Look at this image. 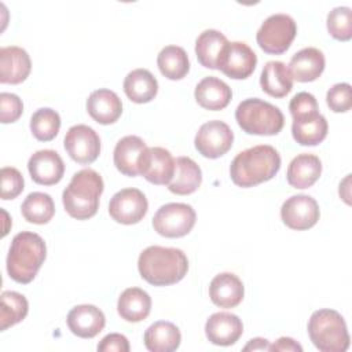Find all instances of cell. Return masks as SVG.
Listing matches in <instances>:
<instances>
[{
  "mask_svg": "<svg viewBox=\"0 0 352 352\" xmlns=\"http://www.w3.org/2000/svg\"><path fill=\"white\" fill-rule=\"evenodd\" d=\"M245 289L242 280L232 272L216 275L209 285V297L220 308H234L243 300Z\"/></svg>",
  "mask_w": 352,
  "mask_h": 352,
  "instance_id": "cell-21",
  "label": "cell"
},
{
  "mask_svg": "<svg viewBox=\"0 0 352 352\" xmlns=\"http://www.w3.org/2000/svg\"><path fill=\"white\" fill-rule=\"evenodd\" d=\"M99 352H128L129 341L125 336L118 333H110L98 344Z\"/></svg>",
  "mask_w": 352,
  "mask_h": 352,
  "instance_id": "cell-41",
  "label": "cell"
},
{
  "mask_svg": "<svg viewBox=\"0 0 352 352\" xmlns=\"http://www.w3.org/2000/svg\"><path fill=\"white\" fill-rule=\"evenodd\" d=\"M242 333V320L230 312H216L210 315L205 323V334L214 345H232L241 338Z\"/></svg>",
  "mask_w": 352,
  "mask_h": 352,
  "instance_id": "cell-16",
  "label": "cell"
},
{
  "mask_svg": "<svg viewBox=\"0 0 352 352\" xmlns=\"http://www.w3.org/2000/svg\"><path fill=\"white\" fill-rule=\"evenodd\" d=\"M23 111V103L18 95L10 92L0 94V121L3 124L15 122Z\"/></svg>",
  "mask_w": 352,
  "mask_h": 352,
  "instance_id": "cell-39",
  "label": "cell"
},
{
  "mask_svg": "<svg viewBox=\"0 0 352 352\" xmlns=\"http://www.w3.org/2000/svg\"><path fill=\"white\" fill-rule=\"evenodd\" d=\"M28 170L34 183L41 186H52L62 180L65 164L56 151L38 150L29 158Z\"/></svg>",
  "mask_w": 352,
  "mask_h": 352,
  "instance_id": "cell-15",
  "label": "cell"
},
{
  "mask_svg": "<svg viewBox=\"0 0 352 352\" xmlns=\"http://www.w3.org/2000/svg\"><path fill=\"white\" fill-rule=\"evenodd\" d=\"M147 146L139 136L128 135L120 139L114 147V165L125 176L135 177L139 175L140 161Z\"/></svg>",
  "mask_w": 352,
  "mask_h": 352,
  "instance_id": "cell-19",
  "label": "cell"
},
{
  "mask_svg": "<svg viewBox=\"0 0 352 352\" xmlns=\"http://www.w3.org/2000/svg\"><path fill=\"white\" fill-rule=\"evenodd\" d=\"M280 168V155L270 144H258L235 155L230 176L238 187H253L271 180Z\"/></svg>",
  "mask_w": 352,
  "mask_h": 352,
  "instance_id": "cell-2",
  "label": "cell"
},
{
  "mask_svg": "<svg viewBox=\"0 0 352 352\" xmlns=\"http://www.w3.org/2000/svg\"><path fill=\"white\" fill-rule=\"evenodd\" d=\"M322 173V162L319 157L309 153H302L294 157L286 172L287 183L294 188H308L316 183Z\"/></svg>",
  "mask_w": 352,
  "mask_h": 352,
  "instance_id": "cell-25",
  "label": "cell"
},
{
  "mask_svg": "<svg viewBox=\"0 0 352 352\" xmlns=\"http://www.w3.org/2000/svg\"><path fill=\"white\" fill-rule=\"evenodd\" d=\"M66 322L74 336L81 338H94L103 330L106 318L98 307L81 304L70 309Z\"/></svg>",
  "mask_w": 352,
  "mask_h": 352,
  "instance_id": "cell-17",
  "label": "cell"
},
{
  "mask_svg": "<svg viewBox=\"0 0 352 352\" xmlns=\"http://www.w3.org/2000/svg\"><path fill=\"white\" fill-rule=\"evenodd\" d=\"M103 188V179L96 170L91 168L78 170L63 190L62 202L65 210L77 220L91 219L99 209V198Z\"/></svg>",
  "mask_w": 352,
  "mask_h": 352,
  "instance_id": "cell-4",
  "label": "cell"
},
{
  "mask_svg": "<svg viewBox=\"0 0 352 352\" xmlns=\"http://www.w3.org/2000/svg\"><path fill=\"white\" fill-rule=\"evenodd\" d=\"M292 77L300 82L316 80L324 70V55L315 47H307L296 52L287 66Z\"/></svg>",
  "mask_w": 352,
  "mask_h": 352,
  "instance_id": "cell-23",
  "label": "cell"
},
{
  "mask_svg": "<svg viewBox=\"0 0 352 352\" xmlns=\"http://www.w3.org/2000/svg\"><path fill=\"white\" fill-rule=\"evenodd\" d=\"M182 334L176 324L165 320L154 322L144 331V345L151 352H172L180 345Z\"/></svg>",
  "mask_w": 352,
  "mask_h": 352,
  "instance_id": "cell-29",
  "label": "cell"
},
{
  "mask_svg": "<svg viewBox=\"0 0 352 352\" xmlns=\"http://www.w3.org/2000/svg\"><path fill=\"white\" fill-rule=\"evenodd\" d=\"M117 311L126 322H142L151 311V297L143 289L128 287L118 297Z\"/></svg>",
  "mask_w": 352,
  "mask_h": 352,
  "instance_id": "cell-27",
  "label": "cell"
},
{
  "mask_svg": "<svg viewBox=\"0 0 352 352\" xmlns=\"http://www.w3.org/2000/svg\"><path fill=\"white\" fill-rule=\"evenodd\" d=\"M232 142L234 133L231 128L220 120H212L202 124L194 139L198 153L212 160L224 155L232 147Z\"/></svg>",
  "mask_w": 352,
  "mask_h": 352,
  "instance_id": "cell-9",
  "label": "cell"
},
{
  "mask_svg": "<svg viewBox=\"0 0 352 352\" xmlns=\"http://www.w3.org/2000/svg\"><path fill=\"white\" fill-rule=\"evenodd\" d=\"M308 336L322 352H344L349 346L346 323L334 309H318L308 320Z\"/></svg>",
  "mask_w": 352,
  "mask_h": 352,
  "instance_id": "cell-5",
  "label": "cell"
},
{
  "mask_svg": "<svg viewBox=\"0 0 352 352\" xmlns=\"http://www.w3.org/2000/svg\"><path fill=\"white\" fill-rule=\"evenodd\" d=\"M243 349L245 351H268L270 341L265 338H253L245 345Z\"/></svg>",
  "mask_w": 352,
  "mask_h": 352,
  "instance_id": "cell-43",
  "label": "cell"
},
{
  "mask_svg": "<svg viewBox=\"0 0 352 352\" xmlns=\"http://www.w3.org/2000/svg\"><path fill=\"white\" fill-rule=\"evenodd\" d=\"M195 210L191 205L170 202L162 205L153 217V227L157 234L165 238H180L187 235L195 224Z\"/></svg>",
  "mask_w": 352,
  "mask_h": 352,
  "instance_id": "cell-8",
  "label": "cell"
},
{
  "mask_svg": "<svg viewBox=\"0 0 352 352\" xmlns=\"http://www.w3.org/2000/svg\"><path fill=\"white\" fill-rule=\"evenodd\" d=\"M296 34L297 25L290 15L272 14L261 23L256 40L264 52L279 55L289 50Z\"/></svg>",
  "mask_w": 352,
  "mask_h": 352,
  "instance_id": "cell-7",
  "label": "cell"
},
{
  "mask_svg": "<svg viewBox=\"0 0 352 352\" xmlns=\"http://www.w3.org/2000/svg\"><path fill=\"white\" fill-rule=\"evenodd\" d=\"M32 70L29 54L16 45L0 48V82L19 84L25 81Z\"/></svg>",
  "mask_w": 352,
  "mask_h": 352,
  "instance_id": "cell-18",
  "label": "cell"
},
{
  "mask_svg": "<svg viewBox=\"0 0 352 352\" xmlns=\"http://www.w3.org/2000/svg\"><path fill=\"white\" fill-rule=\"evenodd\" d=\"M235 120L243 132L264 136L279 133L285 124L279 107L258 98L242 100L235 110Z\"/></svg>",
  "mask_w": 352,
  "mask_h": 352,
  "instance_id": "cell-6",
  "label": "cell"
},
{
  "mask_svg": "<svg viewBox=\"0 0 352 352\" xmlns=\"http://www.w3.org/2000/svg\"><path fill=\"white\" fill-rule=\"evenodd\" d=\"M175 173V158L164 147H147L139 166V175L147 182L169 184Z\"/></svg>",
  "mask_w": 352,
  "mask_h": 352,
  "instance_id": "cell-14",
  "label": "cell"
},
{
  "mask_svg": "<svg viewBox=\"0 0 352 352\" xmlns=\"http://www.w3.org/2000/svg\"><path fill=\"white\" fill-rule=\"evenodd\" d=\"M148 202L146 195L133 187L117 191L109 204V213L111 219L121 224H136L147 213Z\"/></svg>",
  "mask_w": 352,
  "mask_h": 352,
  "instance_id": "cell-11",
  "label": "cell"
},
{
  "mask_svg": "<svg viewBox=\"0 0 352 352\" xmlns=\"http://www.w3.org/2000/svg\"><path fill=\"white\" fill-rule=\"evenodd\" d=\"M289 110L293 118L307 114L309 111H318V102L315 96L309 92H298L294 95L289 103Z\"/></svg>",
  "mask_w": 352,
  "mask_h": 352,
  "instance_id": "cell-40",
  "label": "cell"
},
{
  "mask_svg": "<svg viewBox=\"0 0 352 352\" xmlns=\"http://www.w3.org/2000/svg\"><path fill=\"white\" fill-rule=\"evenodd\" d=\"M268 351H302V346L290 337H280L274 344H270Z\"/></svg>",
  "mask_w": 352,
  "mask_h": 352,
  "instance_id": "cell-42",
  "label": "cell"
},
{
  "mask_svg": "<svg viewBox=\"0 0 352 352\" xmlns=\"http://www.w3.org/2000/svg\"><path fill=\"white\" fill-rule=\"evenodd\" d=\"M1 176V199H14L16 198L25 188L23 176L16 168L4 166L0 172Z\"/></svg>",
  "mask_w": 352,
  "mask_h": 352,
  "instance_id": "cell-37",
  "label": "cell"
},
{
  "mask_svg": "<svg viewBox=\"0 0 352 352\" xmlns=\"http://www.w3.org/2000/svg\"><path fill=\"white\" fill-rule=\"evenodd\" d=\"M140 276L154 286H169L180 282L188 271V260L177 248L148 246L138 260Z\"/></svg>",
  "mask_w": 352,
  "mask_h": 352,
  "instance_id": "cell-1",
  "label": "cell"
},
{
  "mask_svg": "<svg viewBox=\"0 0 352 352\" xmlns=\"http://www.w3.org/2000/svg\"><path fill=\"white\" fill-rule=\"evenodd\" d=\"M320 216L318 202L305 194L287 198L280 208L282 221L292 230L302 231L314 227Z\"/></svg>",
  "mask_w": 352,
  "mask_h": 352,
  "instance_id": "cell-13",
  "label": "cell"
},
{
  "mask_svg": "<svg viewBox=\"0 0 352 352\" xmlns=\"http://www.w3.org/2000/svg\"><path fill=\"white\" fill-rule=\"evenodd\" d=\"M326 102L334 113H345L352 107V92L348 82L334 84L326 94Z\"/></svg>",
  "mask_w": 352,
  "mask_h": 352,
  "instance_id": "cell-38",
  "label": "cell"
},
{
  "mask_svg": "<svg viewBox=\"0 0 352 352\" xmlns=\"http://www.w3.org/2000/svg\"><path fill=\"white\" fill-rule=\"evenodd\" d=\"M202 182V172L198 164L190 157H177L175 160V173L168 184L170 192L176 195H188L198 190Z\"/></svg>",
  "mask_w": 352,
  "mask_h": 352,
  "instance_id": "cell-26",
  "label": "cell"
},
{
  "mask_svg": "<svg viewBox=\"0 0 352 352\" xmlns=\"http://www.w3.org/2000/svg\"><path fill=\"white\" fill-rule=\"evenodd\" d=\"M327 30L331 37L348 41L352 37V11L349 7H336L327 14Z\"/></svg>",
  "mask_w": 352,
  "mask_h": 352,
  "instance_id": "cell-36",
  "label": "cell"
},
{
  "mask_svg": "<svg viewBox=\"0 0 352 352\" xmlns=\"http://www.w3.org/2000/svg\"><path fill=\"white\" fill-rule=\"evenodd\" d=\"M63 146L70 158L82 165L94 162L100 153L99 135L84 124L69 128L63 139Z\"/></svg>",
  "mask_w": 352,
  "mask_h": 352,
  "instance_id": "cell-12",
  "label": "cell"
},
{
  "mask_svg": "<svg viewBox=\"0 0 352 352\" xmlns=\"http://www.w3.org/2000/svg\"><path fill=\"white\" fill-rule=\"evenodd\" d=\"M47 256L44 239L30 231L18 232L11 242L7 256V272L18 283H30Z\"/></svg>",
  "mask_w": 352,
  "mask_h": 352,
  "instance_id": "cell-3",
  "label": "cell"
},
{
  "mask_svg": "<svg viewBox=\"0 0 352 352\" xmlns=\"http://www.w3.org/2000/svg\"><path fill=\"white\" fill-rule=\"evenodd\" d=\"M327 121L319 111H309L293 118L292 135L301 146L319 144L327 136Z\"/></svg>",
  "mask_w": 352,
  "mask_h": 352,
  "instance_id": "cell-22",
  "label": "cell"
},
{
  "mask_svg": "<svg viewBox=\"0 0 352 352\" xmlns=\"http://www.w3.org/2000/svg\"><path fill=\"white\" fill-rule=\"evenodd\" d=\"M22 216L33 224H47L55 214V204L45 192H30L21 205Z\"/></svg>",
  "mask_w": 352,
  "mask_h": 352,
  "instance_id": "cell-33",
  "label": "cell"
},
{
  "mask_svg": "<svg viewBox=\"0 0 352 352\" xmlns=\"http://www.w3.org/2000/svg\"><path fill=\"white\" fill-rule=\"evenodd\" d=\"M256 65L257 56L246 43L228 41L220 54L217 69L230 78L243 80L254 72Z\"/></svg>",
  "mask_w": 352,
  "mask_h": 352,
  "instance_id": "cell-10",
  "label": "cell"
},
{
  "mask_svg": "<svg viewBox=\"0 0 352 352\" xmlns=\"http://www.w3.org/2000/svg\"><path fill=\"white\" fill-rule=\"evenodd\" d=\"M261 89L272 98H283L293 88V77L287 66L280 60H270L260 76Z\"/></svg>",
  "mask_w": 352,
  "mask_h": 352,
  "instance_id": "cell-28",
  "label": "cell"
},
{
  "mask_svg": "<svg viewBox=\"0 0 352 352\" xmlns=\"http://www.w3.org/2000/svg\"><path fill=\"white\" fill-rule=\"evenodd\" d=\"M227 37L214 29L204 30L195 41V54L198 62L206 69H217V62L223 48L227 45Z\"/></svg>",
  "mask_w": 352,
  "mask_h": 352,
  "instance_id": "cell-31",
  "label": "cell"
},
{
  "mask_svg": "<svg viewBox=\"0 0 352 352\" xmlns=\"http://www.w3.org/2000/svg\"><path fill=\"white\" fill-rule=\"evenodd\" d=\"M157 65L161 74L169 80H182L190 70L187 52L179 45L164 47L157 56Z\"/></svg>",
  "mask_w": 352,
  "mask_h": 352,
  "instance_id": "cell-32",
  "label": "cell"
},
{
  "mask_svg": "<svg viewBox=\"0 0 352 352\" xmlns=\"http://www.w3.org/2000/svg\"><path fill=\"white\" fill-rule=\"evenodd\" d=\"M124 92L135 103H147L158 92L157 78L147 69H135L124 80Z\"/></svg>",
  "mask_w": 352,
  "mask_h": 352,
  "instance_id": "cell-30",
  "label": "cell"
},
{
  "mask_svg": "<svg viewBox=\"0 0 352 352\" xmlns=\"http://www.w3.org/2000/svg\"><path fill=\"white\" fill-rule=\"evenodd\" d=\"M60 128V117L59 114L50 109L41 107L36 110L30 118V131L33 136L40 142L52 140Z\"/></svg>",
  "mask_w": 352,
  "mask_h": 352,
  "instance_id": "cell-35",
  "label": "cell"
},
{
  "mask_svg": "<svg viewBox=\"0 0 352 352\" xmlns=\"http://www.w3.org/2000/svg\"><path fill=\"white\" fill-rule=\"evenodd\" d=\"M0 330L4 331L8 327L22 322L29 311L28 300L18 292L6 290L0 297Z\"/></svg>",
  "mask_w": 352,
  "mask_h": 352,
  "instance_id": "cell-34",
  "label": "cell"
},
{
  "mask_svg": "<svg viewBox=\"0 0 352 352\" xmlns=\"http://www.w3.org/2000/svg\"><path fill=\"white\" fill-rule=\"evenodd\" d=\"M194 96L197 103L201 107L206 110L217 111L228 106L232 98V92H231V88L223 80L209 76L202 78L197 84Z\"/></svg>",
  "mask_w": 352,
  "mask_h": 352,
  "instance_id": "cell-24",
  "label": "cell"
},
{
  "mask_svg": "<svg viewBox=\"0 0 352 352\" xmlns=\"http://www.w3.org/2000/svg\"><path fill=\"white\" fill-rule=\"evenodd\" d=\"M87 111L98 124H114L122 114V103L118 95L110 89L94 91L87 99Z\"/></svg>",
  "mask_w": 352,
  "mask_h": 352,
  "instance_id": "cell-20",
  "label": "cell"
}]
</instances>
